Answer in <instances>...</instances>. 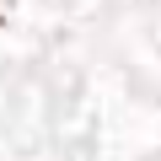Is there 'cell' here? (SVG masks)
Returning a JSON list of instances; mask_svg holds the SVG:
<instances>
[]
</instances>
